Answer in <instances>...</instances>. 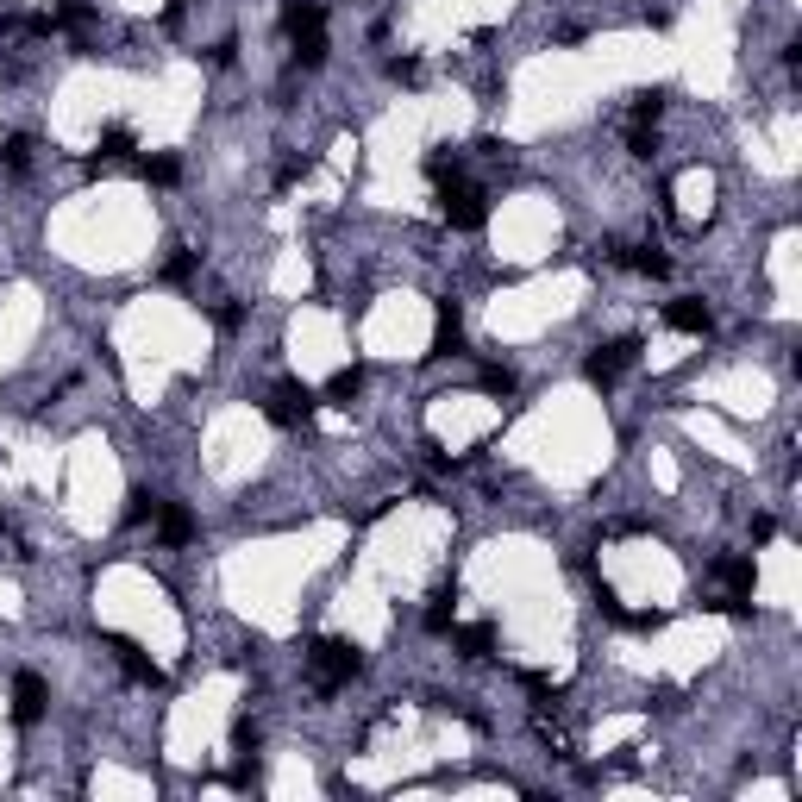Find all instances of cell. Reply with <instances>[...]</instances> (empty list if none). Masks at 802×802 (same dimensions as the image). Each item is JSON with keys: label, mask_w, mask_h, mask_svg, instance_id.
I'll return each instance as SVG.
<instances>
[{"label": "cell", "mask_w": 802, "mask_h": 802, "mask_svg": "<svg viewBox=\"0 0 802 802\" xmlns=\"http://www.w3.org/2000/svg\"><path fill=\"white\" fill-rule=\"evenodd\" d=\"M358 646L351 640H333V633H326V640H314V652H308V677H314V690L320 696H333V690H345L351 677H358Z\"/></svg>", "instance_id": "obj_2"}, {"label": "cell", "mask_w": 802, "mask_h": 802, "mask_svg": "<svg viewBox=\"0 0 802 802\" xmlns=\"http://www.w3.org/2000/svg\"><path fill=\"white\" fill-rule=\"evenodd\" d=\"M232 746H239V759H251V752H257V727L239 721V727H232Z\"/></svg>", "instance_id": "obj_25"}, {"label": "cell", "mask_w": 802, "mask_h": 802, "mask_svg": "<svg viewBox=\"0 0 802 802\" xmlns=\"http://www.w3.org/2000/svg\"><path fill=\"white\" fill-rule=\"evenodd\" d=\"M477 383H483L489 395H514V370H508V364H483Z\"/></svg>", "instance_id": "obj_21"}, {"label": "cell", "mask_w": 802, "mask_h": 802, "mask_svg": "<svg viewBox=\"0 0 802 802\" xmlns=\"http://www.w3.org/2000/svg\"><path fill=\"white\" fill-rule=\"evenodd\" d=\"M439 220L452 226V232H477V226L489 220L483 188H470V182H445V188H439Z\"/></svg>", "instance_id": "obj_3"}, {"label": "cell", "mask_w": 802, "mask_h": 802, "mask_svg": "<svg viewBox=\"0 0 802 802\" xmlns=\"http://www.w3.org/2000/svg\"><path fill=\"white\" fill-rule=\"evenodd\" d=\"M0 157H7V170H13V176H26V170H32V138H26V132H13L7 145H0Z\"/></svg>", "instance_id": "obj_17"}, {"label": "cell", "mask_w": 802, "mask_h": 802, "mask_svg": "<svg viewBox=\"0 0 802 802\" xmlns=\"http://www.w3.org/2000/svg\"><path fill=\"white\" fill-rule=\"evenodd\" d=\"M427 176L445 188V182H458V151H427Z\"/></svg>", "instance_id": "obj_20"}, {"label": "cell", "mask_w": 802, "mask_h": 802, "mask_svg": "<svg viewBox=\"0 0 802 802\" xmlns=\"http://www.w3.org/2000/svg\"><path fill=\"white\" fill-rule=\"evenodd\" d=\"M633 364H640V339H608V345H596V351H589L583 376H589L596 389H615Z\"/></svg>", "instance_id": "obj_4"}, {"label": "cell", "mask_w": 802, "mask_h": 802, "mask_svg": "<svg viewBox=\"0 0 802 802\" xmlns=\"http://www.w3.org/2000/svg\"><path fill=\"white\" fill-rule=\"evenodd\" d=\"M358 389H364V370H339L333 383H326V401H339V408H345V401H358Z\"/></svg>", "instance_id": "obj_18"}, {"label": "cell", "mask_w": 802, "mask_h": 802, "mask_svg": "<svg viewBox=\"0 0 802 802\" xmlns=\"http://www.w3.org/2000/svg\"><path fill=\"white\" fill-rule=\"evenodd\" d=\"M138 176L157 182V188H176V182H182V163H176V157H145V163H138Z\"/></svg>", "instance_id": "obj_15"}, {"label": "cell", "mask_w": 802, "mask_h": 802, "mask_svg": "<svg viewBox=\"0 0 802 802\" xmlns=\"http://www.w3.org/2000/svg\"><path fill=\"white\" fill-rule=\"evenodd\" d=\"M615 264L640 270V276H671V257H665V251H652V245H615Z\"/></svg>", "instance_id": "obj_12"}, {"label": "cell", "mask_w": 802, "mask_h": 802, "mask_svg": "<svg viewBox=\"0 0 802 802\" xmlns=\"http://www.w3.org/2000/svg\"><path fill=\"white\" fill-rule=\"evenodd\" d=\"M282 32H289L301 69L326 63V7H314V0H282Z\"/></svg>", "instance_id": "obj_1"}, {"label": "cell", "mask_w": 802, "mask_h": 802, "mask_svg": "<svg viewBox=\"0 0 802 802\" xmlns=\"http://www.w3.org/2000/svg\"><path fill=\"white\" fill-rule=\"evenodd\" d=\"M752 539H759V546H765V539H777V521H771V514H759V521H752Z\"/></svg>", "instance_id": "obj_26"}, {"label": "cell", "mask_w": 802, "mask_h": 802, "mask_svg": "<svg viewBox=\"0 0 802 802\" xmlns=\"http://www.w3.org/2000/svg\"><path fill=\"white\" fill-rule=\"evenodd\" d=\"M452 621H458V596H452V589H439V596L427 602V627L433 633H452Z\"/></svg>", "instance_id": "obj_16"}, {"label": "cell", "mask_w": 802, "mask_h": 802, "mask_svg": "<svg viewBox=\"0 0 802 802\" xmlns=\"http://www.w3.org/2000/svg\"><path fill=\"white\" fill-rule=\"evenodd\" d=\"M157 539L163 546H188V539H195V514H188L182 502H163L157 508Z\"/></svg>", "instance_id": "obj_11"}, {"label": "cell", "mask_w": 802, "mask_h": 802, "mask_svg": "<svg viewBox=\"0 0 802 802\" xmlns=\"http://www.w3.org/2000/svg\"><path fill=\"white\" fill-rule=\"evenodd\" d=\"M458 345H464V320H458V301L445 295L433 308V358H452Z\"/></svg>", "instance_id": "obj_9"}, {"label": "cell", "mask_w": 802, "mask_h": 802, "mask_svg": "<svg viewBox=\"0 0 802 802\" xmlns=\"http://www.w3.org/2000/svg\"><path fill=\"white\" fill-rule=\"evenodd\" d=\"M452 646H458L464 658H489L495 627H489V621H470V627H458V621H452Z\"/></svg>", "instance_id": "obj_13"}, {"label": "cell", "mask_w": 802, "mask_h": 802, "mask_svg": "<svg viewBox=\"0 0 802 802\" xmlns=\"http://www.w3.org/2000/svg\"><path fill=\"white\" fill-rule=\"evenodd\" d=\"M665 326H671V333L702 339V333H715V314L702 308V301H671V308H665Z\"/></svg>", "instance_id": "obj_10"}, {"label": "cell", "mask_w": 802, "mask_h": 802, "mask_svg": "<svg viewBox=\"0 0 802 802\" xmlns=\"http://www.w3.org/2000/svg\"><path fill=\"white\" fill-rule=\"evenodd\" d=\"M101 640H107V652H113V658H120V671H126V677H138V683H163V671L145 658V646H138L132 633H101Z\"/></svg>", "instance_id": "obj_7"}, {"label": "cell", "mask_w": 802, "mask_h": 802, "mask_svg": "<svg viewBox=\"0 0 802 802\" xmlns=\"http://www.w3.org/2000/svg\"><path fill=\"white\" fill-rule=\"evenodd\" d=\"M120 157H132V132H126V126H107V132H101V157H94L88 170L101 176V170H113Z\"/></svg>", "instance_id": "obj_14"}, {"label": "cell", "mask_w": 802, "mask_h": 802, "mask_svg": "<svg viewBox=\"0 0 802 802\" xmlns=\"http://www.w3.org/2000/svg\"><path fill=\"white\" fill-rule=\"evenodd\" d=\"M188 276H195V251H176L170 264H163V282H176V289H182Z\"/></svg>", "instance_id": "obj_22"}, {"label": "cell", "mask_w": 802, "mask_h": 802, "mask_svg": "<svg viewBox=\"0 0 802 802\" xmlns=\"http://www.w3.org/2000/svg\"><path fill=\"white\" fill-rule=\"evenodd\" d=\"M308 170H314V157H289V163H282V170H276V182H282V188H295V182L308 176Z\"/></svg>", "instance_id": "obj_24"}, {"label": "cell", "mask_w": 802, "mask_h": 802, "mask_svg": "<svg viewBox=\"0 0 802 802\" xmlns=\"http://www.w3.org/2000/svg\"><path fill=\"white\" fill-rule=\"evenodd\" d=\"M157 508H163V502H157V495H145V489H132V495H126V521H132V527L157 521Z\"/></svg>", "instance_id": "obj_19"}, {"label": "cell", "mask_w": 802, "mask_h": 802, "mask_svg": "<svg viewBox=\"0 0 802 802\" xmlns=\"http://www.w3.org/2000/svg\"><path fill=\"white\" fill-rule=\"evenodd\" d=\"M596 608H602L608 621H621V627H627V608H621V596H615V589H608V583H596Z\"/></svg>", "instance_id": "obj_23"}, {"label": "cell", "mask_w": 802, "mask_h": 802, "mask_svg": "<svg viewBox=\"0 0 802 802\" xmlns=\"http://www.w3.org/2000/svg\"><path fill=\"white\" fill-rule=\"evenodd\" d=\"M44 702H51L44 677H38V671H19V677H13V721H19V727H32V721L44 715Z\"/></svg>", "instance_id": "obj_8"}, {"label": "cell", "mask_w": 802, "mask_h": 802, "mask_svg": "<svg viewBox=\"0 0 802 802\" xmlns=\"http://www.w3.org/2000/svg\"><path fill=\"white\" fill-rule=\"evenodd\" d=\"M314 408H320V395L308 383H276L264 395V414L276 420V427H301V420H314Z\"/></svg>", "instance_id": "obj_5"}, {"label": "cell", "mask_w": 802, "mask_h": 802, "mask_svg": "<svg viewBox=\"0 0 802 802\" xmlns=\"http://www.w3.org/2000/svg\"><path fill=\"white\" fill-rule=\"evenodd\" d=\"M658 113H665L658 94H640V101H633V120H627V151L633 157H652L658 151Z\"/></svg>", "instance_id": "obj_6"}, {"label": "cell", "mask_w": 802, "mask_h": 802, "mask_svg": "<svg viewBox=\"0 0 802 802\" xmlns=\"http://www.w3.org/2000/svg\"><path fill=\"white\" fill-rule=\"evenodd\" d=\"M0 527H7V514H0Z\"/></svg>", "instance_id": "obj_27"}]
</instances>
